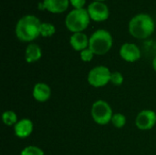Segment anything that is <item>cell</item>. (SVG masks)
I'll return each instance as SVG.
<instances>
[{"label":"cell","mask_w":156,"mask_h":155,"mask_svg":"<svg viewBox=\"0 0 156 155\" xmlns=\"http://www.w3.org/2000/svg\"><path fill=\"white\" fill-rule=\"evenodd\" d=\"M69 5V0H43L42 2L43 9L52 14L64 13Z\"/></svg>","instance_id":"obj_12"},{"label":"cell","mask_w":156,"mask_h":155,"mask_svg":"<svg viewBox=\"0 0 156 155\" xmlns=\"http://www.w3.org/2000/svg\"><path fill=\"white\" fill-rule=\"evenodd\" d=\"M111 105L103 100H98L93 102L90 109V115L93 122L99 125L104 126L111 122L113 116Z\"/></svg>","instance_id":"obj_5"},{"label":"cell","mask_w":156,"mask_h":155,"mask_svg":"<svg viewBox=\"0 0 156 155\" xmlns=\"http://www.w3.org/2000/svg\"><path fill=\"white\" fill-rule=\"evenodd\" d=\"M120 56L121 58L129 63H133L138 61L142 57V52L139 47L134 43H124L120 48Z\"/></svg>","instance_id":"obj_9"},{"label":"cell","mask_w":156,"mask_h":155,"mask_svg":"<svg viewBox=\"0 0 156 155\" xmlns=\"http://www.w3.org/2000/svg\"><path fill=\"white\" fill-rule=\"evenodd\" d=\"M152 65H153V69H154V70L156 72V55H155V57L154 58V59H153Z\"/></svg>","instance_id":"obj_22"},{"label":"cell","mask_w":156,"mask_h":155,"mask_svg":"<svg viewBox=\"0 0 156 155\" xmlns=\"http://www.w3.org/2000/svg\"><path fill=\"white\" fill-rule=\"evenodd\" d=\"M40 20L33 16L27 15L22 16L16 23L15 33L18 40L21 42L34 41L40 36Z\"/></svg>","instance_id":"obj_1"},{"label":"cell","mask_w":156,"mask_h":155,"mask_svg":"<svg viewBox=\"0 0 156 155\" xmlns=\"http://www.w3.org/2000/svg\"><path fill=\"white\" fill-rule=\"evenodd\" d=\"M20 155H45V153L38 146L28 145L21 151Z\"/></svg>","instance_id":"obj_18"},{"label":"cell","mask_w":156,"mask_h":155,"mask_svg":"<svg viewBox=\"0 0 156 155\" xmlns=\"http://www.w3.org/2000/svg\"><path fill=\"white\" fill-rule=\"evenodd\" d=\"M15 135L19 139H26L29 137L34 131V123L28 118H23L19 120L13 127Z\"/></svg>","instance_id":"obj_10"},{"label":"cell","mask_w":156,"mask_h":155,"mask_svg":"<svg viewBox=\"0 0 156 155\" xmlns=\"http://www.w3.org/2000/svg\"><path fill=\"white\" fill-rule=\"evenodd\" d=\"M156 125V112L153 110H143L135 118V126L141 131H148Z\"/></svg>","instance_id":"obj_8"},{"label":"cell","mask_w":156,"mask_h":155,"mask_svg":"<svg viewBox=\"0 0 156 155\" xmlns=\"http://www.w3.org/2000/svg\"><path fill=\"white\" fill-rule=\"evenodd\" d=\"M93 1H98V2H104L106 0H93Z\"/></svg>","instance_id":"obj_23"},{"label":"cell","mask_w":156,"mask_h":155,"mask_svg":"<svg viewBox=\"0 0 156 155\" xmlns=\"http://www.w3.org/2000/svg\"><path fill=\"white\" fill-rule=\"evenodd\" d=\"M123 81H124V77L122 72L120 71L112 72L110 83H112L114 86H121L123 83Z\"/></svg>","instance_id":"obj_19"},{"label":"cell","mask_w":156,"mask_h":155,"mask_svg":"<svg viewBox=\"0 0 156 155\" xmlns=\"http://www.w3.org/2000/svg\"><path fill=\"white\" fill-rule=\"evenodd\" d=\"M90 20L95 22L106 21L110 16V9L104 2L93 1L87 8Z\"/></svg>","instance_id":"obj_7"},{"label":"cell","mask_w":156,"mask_h":155,"mask_svg":"<svg viewBox=\"0 0 156 155\" xmlns=\"http://www.w3.org/2000/svg\"><path fill=\"white\" fill-rule=\"evenodd\" d=\"M90 17L85 8L73 9L66 16L65 26L69 31L73 33L83 32L90 25Z\"/></svg>","instance_id":"obj_4"},{"label":"cell","mask_w":156,"mask_h":155,"mask_svg":"<svg viewBox=\"0 0 156 155\" xmlns=\"http://www.w3.org/2000/svg\"><path fill=\"white\" fill-rule=\"evenodd\" d=\"M69 4L74 7V9H81L84 8L86 0H69Z\"/></svg>","instance_id":"obj_21"},{"label":"cell","mask_w":156,"mask_h":155,"mask_svg":"<svg viewBox=\"0 0 156 155\" xmlns=\"http://www.w3.org/2000/svg\"><path fill=\"white\" fill-rule=\"evenodd\" d=\"M42 57L41 48L36 43H29L25 50V59L27 63H35Z\"/></svg>","instance_id":"obj_14"},{"label":"cell","mask_w":156,"mask_h":155,"mask_svg":"<svg viewBox=\"0 0 156 155\" xmlns=\"http://www.w3.org/2000/svg\"><path fill=\"white\" fill-rule=\"evenodd\" d=\"M126 117L124 114L122 113H114L112 118V121H111V123L112 124V126L114 128H117V129H122L123 128L125 125H126Z\"/></svg>","instance_id":"obj_17"},{"label":"cell","mask_w":156,"mask_h":155,"mask_svg":"<svg viewBox=\"0 0 156 155\" xmlns=\"http://www.w3.org/2000/svg\"><path fill=\"white\" fill-rule=\"evenodd\" d=\"M155 29V23L148 14H138L129 22L128 30L132 37L136 39H146L151 37Z\"/></svg>","instance_id":"obj_2"},{"label":"cell","mask_w":156,"mask_h":155,"mask_svg":"<svg viewBox=\"0 0 156 155\" xmlns=\"http://www.w3.org/2000/svg\"><path fill=\"white\" fill-rule=\"evenodd\" d=\"M56 33V27L53 24L44 22L40 25V36L43 37H50Z\"/></svg>","instance_id":"obj_16"},{"label":"cell","mask_w":156,"mask_h":155,"mask_svg":"<svg viewBox=\"0 0 156 155\" xmlns=\"http://www.w3.org/2000/svg\"><path fill=\"white\" fill-rule=\"evenodd\" d=\"M2 121L5 126L8 127H14L16 122L19 121L17 119V115L15 111H5L2 114Z\"/></svg>","instance_id":"obj_15"},{"label":"cell","mask_w":156,"mask_h":155,"mask_svg":"<svg viewBox=\"0 0 156 155\" xmlns=\"http://www.w3.org/2000/svg\"><path fill=\"white\" fill-rule=\"evenodd\" d=\"M80 59L83 62H90L93 59V57L95 56V54L90 48H88L80 51Z\"/></svg>","instance_id":"obj_20"},{"label":"cell","mask_w":156,"mask_h":155,"mask_svg":"<svg viewBox=\"0 0 156 155\" xmlns=\"http://www.w3.org/2000/svg\"><path fill=\"white\" fill-rule=\"evenodd\" d=\"M113 38L112 34L106 29H98L90 37L89 48L95 55L103 56L112 48Z\"/></svg>","instance_id":"obj_3"},{"label":"cell","mask_w":156,"mask_h":155,"mask_svg":"<svg viewBox=\"0 0 156 155\" xmlns=\"http://www.w3.org/2000/svg\"><path fill=\"white\" fill-rule=\"evenodd\" d=\"M51 88L44 82H37L34 85L32 90V96L35 100L38 102H46L51 97Z\"/></svg>","instance_id":"obj_11"},{"label":"cell","mask_w":156,"mask_h":155,"mask_svg":"<svg viewBox=\"0 0 156 155\" xmlns=\"http://www.w3.org/2000/svg\"><path fill=\"white\" fill-rule=\"evenodd\" d=\"M90 37L83 32L73 33L69 37V44L71 48L76 51H82L89 48Z\"/></svg>","instance_id":"obj_13"},{"label":"cell","mask_w":156,"mask_h":155,"mask_svg":"<svg viewBox=\"0 0 156 155\" xmlns=\"http://www.w3.org/2000/svg\"><path fill=\"white\" fill-rule=\"evenodd\" d=\"M112 71L106 66H96L92 68L87 76L88 83L96 89L105 87L111 81Z\"/></svg>","instance_id":"obj_6"}]
</instances>
